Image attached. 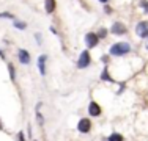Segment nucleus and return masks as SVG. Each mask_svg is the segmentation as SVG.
Returning <instances> with one entry per match:
<instances>
[{
	"mask_svg": "<svg viewBox=\"0 0 148 141\" xmlns=\"http://www.w3.org/2000/svg\"><path fill=\"white\" fill-rule=\"evenodd\" d=\"M98 42H99V38H98L96 33H91V31H90V33L85 35V45H87V49L96 47Z\"/></svg>",
	"mask_w": 148,
	"mask_h": 141,
	"instance_id": "obj_3",
	"label": "nucleus"
},
{
	"mask_svg": "<svg viewBox=\"0 0 148 141\" xmlns=\"http://www.w3.org/2000/svg\"><path fill=\"white\" fill-rule=\"evenodd\" d=\"M104 13H106V14H110V13H112V8L107 5V3L104 5Z\"/></svg>",
	"mask_w": 148,
	"mask_h": 141,
	"instance_id": "obj_19",
	"label": "nucleus"
},
{
	"mask_svg": "<svg viewBox=\"0 0 148 141\" xmlns=\"http://www.w3.org/2000/svg\"><path fill=\"white\" fill-rule=\"evenodd\" d=\"M14 27L17 28V30H25V28H27V24L22 22V20H16V19H14Z\"/></svg>",
	"mask_w": 148,
	"mask_h": 141,
	"instance_id": "obj_13",
	"label": "nucleus"
},
{
	"mask_svg": "<svg viewBox=\"0 0 148 141\" xmlns=\"http://www.w3.org/2000/svg\"><path fill=\"white\" fill-rule=\"evenodd\" d=\"M98 2H101V3H104V5H106V3L109 2V0H98Z\"/></svg>",
	"mask_w": 148,
	"mask_h": 141,
	"instance_id": "obj_21",
	"label": "nucleus"
},
{
	"mask_svg": "<svg viewBox=\"0 0 148 141\" xmlns=\"http://www.w3.org/2000/svg\"><path fill=\"white\" fill-rule=\"evenodd\" d=\"M77 130H79L80 133H88L91 130V121L87 118H82L79 121V124H77Z\"/></svg>",
	"mask_w": 148,
	"mask_h": 141,
	"instance_id": "obj_6",
	"label": "nucleus"
},
{
	"mask_svg": "<svg viewBox=\"0 0 148 141\" xmlns=\"http://www.w3.org/2000/svg\"><path fill=\"white\" fill-rule=\"evenodd\" d=\"M90 63H91L90 52L88 50H84L82 54H80L79 60H77V68H79V69H85V68H88V66H90Z\"/></svg>",
	"mask_w": 148,
	"mask_h": 141,
	"instance_id": "obj_2",
	"label": "nucleus"
},
{
	"mask_svg": "<svg viewBox=\"0 0 148 141\" xmlns=\"http://www.w3.org/2000/svg\"><path fill=\"white\" fill-rule=\"evenodd\" d=\"M0 58H5V55H3V52L0 50Z\"/></svg>",
	"mask_w": 148,
	"mask_h": 141,
	"instance_id": "obj_22",
	"label": "nucleus"
},
{
	"mask_svg": "<svg viewBox=\"0 0 148 141\" xmlns=\"http://www.w3.org/2000/svg\"><path fill=\"white\" fill-rule=\"evenodd\" d=\"M107 141H123V135H120V133H112L107 138Z\"/></svg>",
	"mask_w": 148,
	"mask_h": 141,
	"instance_id": "obj_12",
	"label": "nucleus"
},
{
	"mask_svg": "<svg viewBox=\"0 0 148 141\" xmlns=\"http://www.w3.org/2000/svg\"><path fill=\"white\" fill-rule=\"evenodd\" d=\"M140 6H142L143 11L148 14V0H142V2H140Z\"/></svg>",
	"mask_w": 148,
	"mask_h": 141,
	"instance_id": "obj_17",
	"label": "nucleus"
},
{
	"mask_svg": "<svg viewBox=\"0 0 148 141\" xmlns=\"http://www.w3.org/2000/svg\"><path fill=\"white\" fill-rule=\"evenodd\" d=\"M35 39L38 41V44H41V35H40V33H36V35H35Z\"/></svg>",
	"mask_w": 148,
	"mask_h": 141,
	"instance_id": "obj_20",
	"label": "nucleus"
},
{
	"mask_svg": "<svg viewBox=\"0 0 148 141\" xmlns=\"http://www.w3.org/2000/svg\"><path fill=\"white\" fill-rule=\"evenodd\" d=\"M96 35H98V38H99V39H104V38L107 36V30H106L104 27H101V28H99V31H98Z\"/></svg>",
	"mask_w": 148,
	"mask_h": 141,
	"instance_id": "obj_15",
	"label": "nucleus"
},
{
	"mask_svg": "<svg viewBox=\"0 0 148 141\" xmlns=\"http://www.w3.org/2000/svg\"><path fill=\"white\" fill-rule=\"evenodd\" d=\"M17 141H25V136H24V132H22V130L17 133Z\"/></svg>",
	"mask_w": 148,
	"mask_h": 141,
	"instance_id": "obj_18",
	"label": "nucleus"
},
{
	"mask_svg": "<svg viewBox=\"0 0 148 141\" xmlns=\"http://www.w3.org/2000/svg\"><path fill=\"white\" fill-rule=\"evenodd\" d=\"M145 47H147V50H148V41H147V44H145Z\"/></svg>",
	"mask_w": 148,
	"mask_h": 141,
	"instance_id": "obj_24",
	"label": "nucleus"
},
{
	"mask_svg": "<svg viewBox=\"0 0 148 141\" xmlns=\"http://www.w3.org/2000/svg\"><path fill=\"white\" fill-rule=\"evenodd\" d=\"M46 61H47V55H41L38 58V68H40L41 75H46Z\"/></svg>",
	"mask_w": 148,
	"mask_h": 141,
	"instance_id": "obj_9",
	"label": "nucleus"
},
{
	"mask_svg": "<svg viewBox=\"0 0 148 141\" xmlns=\"http://www.w3.org/2000/svg\"><path fill=\"white\" fill-rule=\"evenodd\" d=\"M126 31H128V28L123 22H115L114 25L110 27V33L112 35H117V36H121V35H126Z\"/></svg>",
	"mask_w": 148,
	"mask_h": 141,
	"instance_id": "obj_4",
	"label": "nucleus"
},
{
	"mask_svg": "<svg viewBox=\"0 0 148 141\" xmlns=\"http://www.w3.org/2000/svg\"><path fill=\"white\" fill-rule=\"evenodd\" d=\"M88 113H90V116H99L101 115V107L96 104V102H90Z\"/></svg>",
	"mask_w": 148,
	"mask_h": 141,
	"instance_id": "obj_8",
	"label": "nucleus"
},
{
	"mask_svg": "<svg viewBox=\"0 0 148 141\" xmlns=\"http://www.w3.org/2000/svg\"><path fill=\"white\" fill-rule=\"evenodd\" d=\"M17 58H19V61L22 63V64H30V54L25 50V49H19L17 50Z\"/></svg>",
	"mask_w": 148,
	"mask_h": 141,
	"instance_id": "obj_7",
	"label": "nucleus"
},
{
	"mask_svg": "<svg viewBox=\"0 0 148 141\" xmlns=\"http://www.w3.org/2000/svg\"><path fill=\"white\" fill-rule=\"evenodd\" d=\"M55 0H46L44 2V9H46V13L47 14H51V13H54L55 11Z\"/></svg>",
	"mask_w": 148,
	"mask_h": 141,
	"instance_id": "obj_10",
	"label": "nucleus"
},
{
	"mask_svg": "<svg viewBox=\"0 0 148 141\" xmlns=\"http://www.w3.org/2000/svg\"><path fill=\"white\" fill-rule=\"evenodd\" d=\"M136 33L143 39H148V22H139L136 25Z\"/></svg>",
	"mask_w": 148,
	"mask_h": 141,
	"instance_id": "obj_5",
	"label": "nucleus"
},
{
	"mask_svg": "<svg viewBox=\"0 0 148 141\" xmlns=\"http://www.w3.org/2000/svg\"><path fill=\"white\" fill-rule=\"evenodd\" d=\"M131 52V44L129 42H115V44L110 45L109 49V54L112 56H125Z\"/></svg>",
	"mask_w": 148,
	"mask_h": 141,
	"instance_id": "obj_1",
	"label": "nucleus"
},
{
	"mask_svg": "<svg viewBox=\"0 0 148 141\" xmlns=\"http://www.w3.org/2000/svg\"><path fill=\"white\" fill-rule=\"evenodd\" d=\"M3 129V124H2V121H0V130H2Z\"/></svg>",
	"mask_w": 148,
	"mask_h": 141,
	"instance_id": "obj_23",
	"label": "nucleus"
},
{
	"mask_svg": "<svg viewBox=\"0 0 148 141\" xmlns=\"http://www.w3.org/2000/svg\"><path fill=\"white\" fill-rule=\"evenodd\" d=\"M2 17H5V19H11V20L16 19V17L13 16L11 13H6V11H5V13H0V19H2Z\"/></svg>",
	"mask_w": 148,
	"mask_h": 141,
	"instance_id": "obj_16",
	"label": "nucleus"
},
{
	"mask_svg": "<svg viewBox=\"0 0 148 141\" xmlns=\"http://www.w3.org/2000/svg\"><path fill=\"white\" fill-rule=\"evenodd\" d=\"M101 80H104V82H112L114 83V79H112L110 75H109V69H107V66L103 69V72H101Z\"/></svg>",
	"mask_w": 148,
	"mask_h": 141,
	"instance_id": "obj_11",
	"label": "nucleus"
},
{
	"mask_svg": "<svg viewBox=\"0 0 148 141\" xmlns=\"http://www.w3.org/2000/svg\"><path fill=\"white\" fill-rule=\"evenodd\" d=\"M8 72H10V79L14 80V79H16V75H14V74H16V69H14V66H13L11 63L8 64Z\"/></svg>",
	"mask_w": 148,
	"mask_h": 141,
	"instance_id": "obj_14",
	"label": "nucleus"
}]
</instances>
